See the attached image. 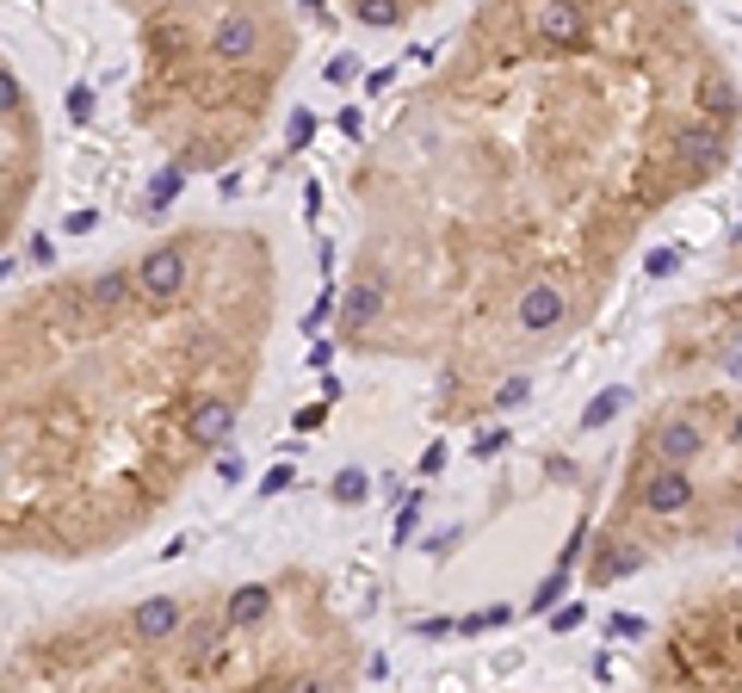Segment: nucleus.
<instances>
[{"instance_id":"nucleus-1","label":"nucleus","mask_w":742,"mask_h":693,"mask_svg":"<svg viewBox=\"0 0 742 693\" xmlns=\"http://www.w3.org/2000/svg\"><path fill=\"white\" fill-rule=\"evenodd\" d=\"M136 285H143L149 304H173V297L186 291V254L173 248V242L149 248V254H143V267H136Z\"/></svg>"},{"instance_id":"nucleus-2","label":"nucleus","mask_w":742,"mask_h":693,"mask_svg":"<svg viewBox=\"0 0 742 693\" xmlns=\"http://www.w3.org/2000/svg\"><path fill=\"white\" fill-rule=\"evenodd\" d=\"M563 316H570V291L551 285V279L526 285V291H520V304H514V323L526 328V335H551Z\"/></svg>"},{"instance_id":"nucleus-3","label":"nucleus","mask_w":742,"mask_h":693,"mask_svg":"<svg viewBox=\"0 0 742 693\" xmlns=\"http://www.w3.org/2000/svg\"><path fill=\"white\" fill-rule=\"evenodd\" d=\"M260 44H267V32H260L254 13H223L210 25V57H223V62H254Z\"/></svg>"},{"instance_id":"nucleus-4","label":"nucleus","mask_w":742,"mask_h":693,"mask_svg":"<svg viewBox=\"0 0 742 693\" xmlns=\"http://www.w3.org/2000/svg\"><path fill=\"white\" fill-rule=\"evenodd\" d=\"M674 155H681L693 173L718 168L723 161V131L718 124H705V118H686V124H674Z\"/></svg>"},{"instance_id":"nucleus-5","label":"nucleus","mask_w":742,"mask_h":693,"mask_svg":"<svg viewBox=\"0 0 742 693\" xmlns=\"http://www.w3.org/2000/svg\"><path fill=\"white\" fill-rule=\"evenodd\" d=\"M637 501H644L649 514H686L693 508V477L686 471H649L644 477V489H637Z\"/></svg>"},{"instance_id":"nucleus-6","label":"nucleus","mask_w":742,"mask_h":693,"mask_svg":"<svg viewBox=\"0 0 742 693\" xmlns=\"http://www.w3.org/2000/svg\"><path fill=\"white\" fill-rule=\"evenodd\" d=\"M656 452H662L668 471H686V459L705 452V427L693 422V415H668V422L656 427Z\"/></svg>"},{"instance_id":"nucleus-7","label":"nucleus","mask_w":742,"mask_h":693,"mask_svg":"<svg viewBox=\"0 0 742 693\" xmlns=\"http://www.w3.org/2000/svg\"><path fill=\"white\" fill-rule=\"evenodd\" d=\"M229 434H235V403H223V397H198L186 415V440L192 446H223Z\"/></svg>"},{"instance_id":"nucleus-8","label":"nucleus","mask_w":742,"mask_h":693,"mask_svg":"<svg viewBox=\"0 0 742 693\" xmlns=\"http://www.w3.org/2000/svg\"><path fill=\"white\" fill-rule=\"evenodd\" d=\"M180 600H168V595H149V600H136V613H131V632L143 637V644H161V637H173L180 632Z\"/></svg>"},{"instance_id":"nucleus-9","label":"nucleus","mask_w":742,"mask_h":693,"mask_svg":"<svg viewBox=\"0 0 742 693\" xmlns=\"http://www.w3.org/2000/svg\"><path fill=\"white\" fill-rule=\"evenodd\" d=\"M582 7H563V0H551V7H538V38L557 44V50H570V44H582Z\"/></svg>"},{"instance_id":"nucleus-10","label":"nucleus","mask_w":742,"mask_h":693,"mask_svg":"<svg viewBox=\"0 0 742 693\" xmlns=\"http://www.w3.org/2000/svg\"><path fill=\"white\" fill-rule=\"evenodd\" d=\"M267 613H272V588L267 582H242L223 607V625H260Z\"/></svg>"},{"instance_id":"nucleus-11","label":"nucleus","mask_w":742,"mask_h":693,"mask_svg":"<svg viewBox=\"0 0 742 693\" xmlns=\"http://www.w3.org/2000/svg\"><path fill=\"white\" fill-rule=\"evenodd\" d=\"M186 168H192V161H168V168H155L149 193H143V211H149V217H161V211H168L173 198L186 193Z\"/></svg>"},{"instance_id":"nucleus-12","label":"nucleus","mask_w":742,"mask_h":693,"mask_svg":"<svg viewBox=\"0 0 742 693\" xmlns=\"http://www.w3.org/2000/svg\"><path fill=\"white\" fill-rule=\"evenodd\" d=\"M378 309H384V285H378V279H360V285L341 297V323H346V328H360V323H372Z\"/></svg>"},{"instance_id":"nucleus-13","label":"nucleus","mask_w":742,"mask_h":693,"mask_svg":"<svg viewBox=\"0 0 742 693\" xmlns=\"http://www.w3.org/2000/svg\"><path fill=\"white\" fill-rule=\"evenodd\" d=\"M631 403V390L625 385H607V390H594V403L582 409V434H600V427L612 422V415H619V409Z\"/></svg>"},{"instance_id":"nucleus-14","label":"nucleus","mask_w":742,"mask_h":693,"mask_svg":"<svg viewBox=\"0 0 742 693\" xmlns=\"http://www.w3.org/2000/svg\"><path fill=\"white\" fill-rule=\"evenodd\" d=\"M644 570V545H607V558L594 563V582H619Z\"/></svg>"},{"instance_id":"nucleus-15","label":"nucleus","mask_w":742,"mask_h":693,"mask_svg":"<svg viewBox=\"0 0 742 693\" xmlns=\"http://www.w3.org/2000/svg\"><path fill=\"white\" fill-rule=\"evenodd\" d=\"M700 106H705V124H718V131H723V124H730V118H737V87H730V81H705V87H700Z\"/></svg>"},{"instance_id":"nucleus-16","label":"nucleus","mask_w":742,"mask_h":693,"mask_svg":"<svg viewBox=\"0 0 742 693\" xmlns=\"http://www.w3.org/2000/svg\"><path fill=\"white\" fill-rule=\"evenodd\" d=\"M328 501H334V508H365V501H372V477H365L360 464H346L341 477L328 483Z\"/></svg>"},{"instance_id":"nucleus-17","label":"nucleus","mask_w":742,"mask_h":693,"mask_svg":"<svg viewBox=\"0 0 742 693\" xmlns=\"http://www.w3.org/2000/svg\"><path fill=\"white\" fill-rule=\"evenodd\" d=\"M124 297H131V272H118V267L99 272L94 285H87V304H94V309H118Z\"/></svg>"},{"instance_id":"nucleus-18","label":"nucleus","mask_w":742,"mask_h":693,"mask_svg":"<svg viewBox=\"0 0 742 693\" xmlns=\"http://www.w3.org/2000/svg\"><path fill=\"white\" fill-rule=\"evenodd\" d=\"M563 588H570V570H551V576L538 582V595L526 600V613H545V619H551L557 607H563Z\"/></svg>"},{"instance_id":"nucleus-19","label":"nucleus","mask_w":742,"mask_h":693,"mask_svg":"<svg viewBox=\"0 0 742 693\" xmlns=\"http://www.w3.org/2000/svg\"><path fill=\"white\" fill-rule=\"evenodd\" d=\"M402 13H409V7H402V0H360V7H353V20L360 25H402Z\"/></svg>"},{"instance_id":"nucleus-20","label":"nucleus","mask_w":742,"mask_h":693,"mask_svg":"<svg viewBox=\"0 0 742 693\" xmlns=\"http://www.w3.org/2000/svg\"><path fill=\"white\" fill-rule=\"evenodd\" d=\"M334 309H341V297H334V291H316V304L304 309V335H323V323H334Z\"/></svg>"},{"instance_id":"nucleus-21","label":"nucleus","mask_w":742,"mask_h":693,"mask_svg":"<svg viewBox=\"0 0 742 693\" xmlns=\"http://www.w3.org/2000/svg\"><path fill=\"white\" fill-rule=\"evenodd\" d=\"M421 501H427V489H409V496H402L397 526H390V533H397V545H409V533H415V520H421Z\"/></svg>"},{"instance_id":"nucleus-22","label":"nucleus","mask_w":742,"mask_h":693,"mask_svg":"<svg viewBox=\"0 0 742 693\" xmlns=\"http://www.w3.org/2000/svg\"><path fill=\"white\" fill-rule=\"evenodd\" d=\"M309 136H316V112H309V106H297V112H291V124H285V149L291 155L309 149Z\"/></svg>"},{"instance_id":"nucleus-23","label":"nucleus","mask_w":742,"mask_h":693,"mask_svg":"<svg viewBox=\"0 0 742 693\" xmlns=\"http://www.w3.org/2000/svg\"><path fill=\"white\" fill-rule=\"evenodd\" d=\"M62 112L75 118V124H87V118H94V81H75V87L62 94Z\"/></svg>"},{"instance_id":"nucleus-24","label":"nucleus","mask_w":742,"mask_h":693,"mask_svg":"<svg viewBox=\"0 0 742 693\" xmlns=\"http://www.w3.org/2000/svg\"><path fill=\"white\" fill-rule=\"evenodd\" d=\"M681 260H686V248H674V242H668V248H649L644 272H649V279H668V272H681Z\"/></svg>"},{"instance_id":"nucleus-25","label":"nucleus","mask_w":742,"mask_h":693,"mask_svg":"<svg viewBox=\"0 0 742 693\" xmlns=\"http://www.w3.org/2000/svg\"><path fill=\"white\" fill-rule=\"evenodd\" d=\"M526 397H533V378H508V385L495 390V409H520Z\"/></svg>"},{"instance_id":"nucleus-26","label":"nucleus","mask_w":742,"mask_h":693,"mask_svg":"<svg viewBox=\"0 0 742 693\" xmlns=\"http://www.w3.org/2000/svg\"><path fill=\"white\" fill-rule=\"evenodd\" d=\"M582 545H588V520H582V526H570V545L557 551V570H575V558H582Z\"/></svg>"},{"instance_id":"nucleus-27","label":"nucleus","mask_w":742,"mask_h":693,"mask_svg":"<svg viewBox=\"0 0 742 693\" xmlns=\"http://www.w3.org/2000/svg\"><path fill=\"white\" fill-rule=\"evenodd\" d=\"M501 446H508V434H501V427H489V434H476V440H471V459H495Z\"/></svg>"},{"instance_id":"nucleus-28","label":"nucleus","mask_w":742,"mask_h":693,"mask_svg":"<svg viewBox=\"0 0 742 693\" xmlns=\"http://www.w3.org/2000/svg\"><path fill=\"white\" fill-rule=\"evenodd\" d=\"M217 656V625H198L192 632V662H210Z\"/></svg>"},{"instance_id":"nucleus-29","label":"nucleus","mask_w":742,"mask_h":693,"mask_svg":"<svg viewBox=\"0 0 742 693\" xmlns=\"http://www.w3.org/2000/svg\"><path fill=\"white\" fill-rule=\"evenodd\" d=\"M285 489H291V464H272V471H267V477H260V496H285Z\"/></svg>"},{"instance_id":"nucleus-30","label":"nucleus","mask_w":742,"mask_h":693,"mask_svg":"<svg viewBox=\"0 0 742 693\" xmlns=\"http://www.w3.org/2000/svg\"><path fill=\"white\" fill-rule=\"evenodd\" d=\"M304 360H309V372H323V378H328V366H334V341H328V335H323V341H309Z\"/></svg>"},{"instance_id":"nucleus-31","label":"nucleus","mask_w":742,"mask_h":693,"mask_svg":"<svg viewBox=\"0 0 742 693\" xmlns=\"http://www.w3.org/2000/svg\"><path fill=\"white\" fill-rule=\"evenodd\" d=\"M582 619H588V607H575V600H570V607H557V613H551V632H575Z\"/></svg>"},{"instance_id":"nucleus-32","label":"nucleus","mask_w":742,"mask_h":693,"mask_svg":"<svg viewBox=\"0 0 742 693\" xmlns=\"http://www.w3.org/2000/svg\"><path fill=\"white\" fill-rule=\"evenodd\" d=\"M607 632H612V637H644V619H631V613H612V619H607Z\"/></svg>"},{"instance_id":"nucleus-33","label":"nucleus","mask_w":742,"mask_h":693,"mask_svg":"<svg viewBox=\"0 0 742 693\" xmlns=\"http://www.w3.org/2000/svg\"><path fill=\"white\" fill-rule=\"evenodd\" d=\"M94 223H99V211H69L62 217V235H87Z\"/></svg>"},{"instance_id":"nucleus-34","label":"nucleus","mask_w":742,"mask_h":693,"mask_svg":"<svg viewBox=\"0 0 742 693\" xmlns=\"http://www.w3.org/2000/svg\"><path fill=\"white\" fill-rule=\"evenodd\" d=\"M353 75H360V62H353V57H334V62H328V81H334V87H346Z\"/></svg>"},{"instance_id":"nucleus-35","label":"nucleus","mask_w":742,"mask_h":693,"mask_svg":"<svg viewBox=\"0 0 742 693\" xmlns=\"http://www.w3.org/2000/svg\"><path fill=\"white\" fill-rule=\"evenodd\" d=\"M0 112H20V75H0Z\"/></svg>"},{"instance_id":"nucleus-36","label":"nucleus","mask_w":742,"mask_h":693,"mask_svg":"<svg viewBox=\"0 0 742 693\" xmlns=\"http://www.w3.org/2000/svg\"><path fill=\"white\" fill-rule=\"evenodd\" d=\"M415 632L421 637H446V632H458V619H415Z\"/></svg>"},{"instance_id":"nucleus-37","label":"nucleus","mask_w":742,"mask_h":693,"mask_svg":"<svg viewBox=\"0 0 742 693\" xmlns=\"http://www.w3.org/2000/svg\"><path fill=\"white\" fill-rule=\"evenodd\" d=\"M439 464H446V446H427V452H421V477H434V471H439Z\"/></svg>"},{"instance_id":"nucleus-38","label":"nucleus","mask_w":742,"mask_h":693,"mask_svg":"<svg viewBox=\"0 0 742 693\" xmlns=\"http://www.w3.org/2000/svg\"><path fill=\"white\" fill-rule=\"evenodd\" d=\"M304 211L323 217V180H309V186H304Z\"/></svg>"},{"instance_id":"nucleus-39","label":"nucleus","mask_w":742,"mask_h":693,"mask_svg":"<svg viewBox=\"0 0 742 693\" xmlns=\"http://www.w3.org/2000/svg\"><path fill=\"white\" fill-rule=\"evenodd\" d=\"M328 409H297V434H309V427H323Z\"/></svg>"},{"instance_id":"nucleus-40","label":"nucleus","mask_w":742,"mask_h":693,"mask_svg":"<svg viewBox=\"0 0 742 693\" xmlns=\"http://www.w3.org/2000/svg\"><path fill=\"white\" fill-rule=\"evenodd\" d=\"M285 693H334V688H328V681H316V674H304V681H291Z\"/></svg>"},{"instance_id":"nucleus-41","label":"nucleus","mask_w":742,"mask_h":693,"mask_svg":"<svg viewBox=\"0 0 742 693\" xmlns=\"http://www.w3.org/2000/svg\"><path fill=\"white\" fill-rule=\"evenodd\" d=\"M458 539V526H439V533H434V539H427V545H421V551H446V545H452Z\"/></svg>"},{"instance_id":"nucleus-42","label":"nucleus","mask_w":742,"mask_h":693,"mask_svg":"<svg viewBox=\"0 0 742 693\" xmlns=\"http://www.w3.org/2000/svg\"><path fill=\"white\" fill-rule=\"evenodd\" d=\"M508 619H514V607H483V625H489V632L495 625H508Z\"/></svg>"},{"instance_id":"nucleus-43","label":"nucleus","mask_w":742,"mask_h":693,"mask_svg":"<svg viewBox=\"0 0 742 693\" xmlns=\"http://www.w3.org/2000/svg\"><path fill=\"white\" fill-rule=\"evenodd\" d=\"M341 131H346V136H360V131H365V118H360V106H346V112H341Z\"/></svg>"},{"instance_id":"nucleus-44","label":"nucleus","mask_w":742,"mask_h":693,"mask_svg":"<svg viewBox=\"0 0 742 693\" xmlns=\"http://www.w3.org/2000/svg\"><path fill=\"white\" fill-rule=\"evenodd\" d=\"M730 440L742 446V403H737V415H730Z\"/></svg>"},{"instance_id":"nucleus-45","label":"nucleus","mask_w":742,"mask_h":693,"mask_svg":"<svg viewBox=\"0 0 742 693\" xmlns=\"http://www.w3.org/2000/svg\"><path fill=\"white\" fill-rule=\"evenodd\" d=\"M737 545H742V533H737Z\"/></svg>"},{"instance_id":"nucleus-46","label":"nucleus","mask_w":742,"mask_h":693,"mask_svg":"<svg viewBox=\"0 0 742 693\" xmlns=\"http://www.w3.org/2000/svg\"><path fill=\"white\" fill-rule=\"evenodd\" d=\"M737 632H742V625H737Z\"/></svg>"}]
</instances>
